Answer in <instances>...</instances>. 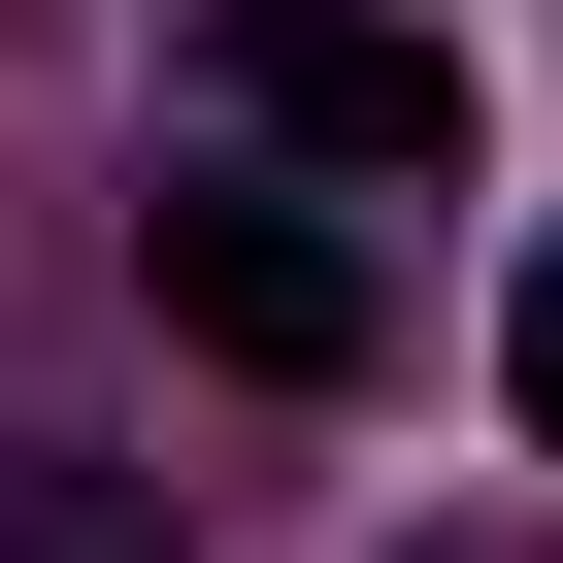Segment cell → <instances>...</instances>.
Masks as SVG:
<instances>
[{
    "instance_id": "1",
    "label": "cell",
    "mask_w": 563,
    "mask_h": 563,
    "mask_svg": "<svg viewBox=\"0 0 563 563\" xmlns=\"http://www.w3.org/2000/svg\"><path fill=\"white\" fill-rule=\"evenodd\" d=\"M199 67H232L265 166H365V199L464 166V34H431V0H199Z\"/></svg>"
},
{
    "instance_id": "2",
    "label": "cell",
    "mask_w": 563,
    "mask_h": 563,
    "mask_svg": "<svg viewBox=\"0 0 563 563\" xmlns=\"http://www.w3.org/2000/svg\"><path fill=\"white\" fill-rule=\"evenodd\" d=\"M133 265H166V332H199V365H265V398H332V365H365V232H332V199H265V166L133 199Z\"/></svg>"
},
{
    "instance_id": "3",
    "label": "cell",
    "mask_w": 563,
    "mask_h": 563,
    "mask_svg": "<svg viewBox=\"0 0 563 563\" xmlns=\"http://www.w3.org/2000/svg\"><path fill=\"white\" fill-rule=\"evenodd\" d=\"M0 563H166V497L133 464H0Z\"/></svg>"
},
{
    "instance_id": "4",
    "label": "cell",
    "mask_w": 563,
    "mask_h": 563,
    "mask_svg": "<svg viewBox=\"0 0 563 563\" xmlns=\"http://www.w3.org/2000/svg\"><path fill=\"white\" fill-rule=\"evenodd\" d=\"M530 431H563V265H530Z\"/></svg>"
}]
</instances>
